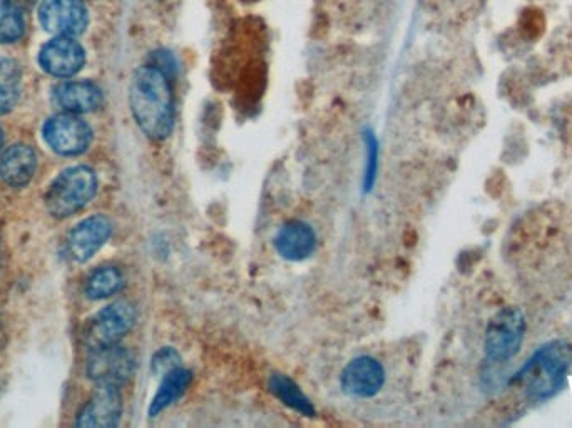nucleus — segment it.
<instances>
[{
	"label": "nucleus",
	"instance_id": "412c9836",
	"mask_svg": "<svg viewBox=\"0 0 572 428\" xmlns=\"http://www.w3.org/2000/svg\"><path fill=\"white\" fill-rule=\"evenodd\" d=\"M367 154L368 163L367 169H365V189H372L373 183H375V173H377L378 158L377 139L373 138L372 134H368L367 136Z\"/></svg>",
	"mask_w": 572,
	"mask_h": 428
},
{
	"label": "nucleus",
	"instance_id": "6ab92c4d",
	"mask_svg": "<svg viewBox=\"0 0 572 428\" xmlns=\"http://www.w3.org/2000/svg\"><path fill=\"white\" fill-rule=\"evenodd\" d=\"M271 392L275 393L276 397L280 398L281 402L292 407L293 410L312 417L315 415V408L312 403L303 395L302 390L290 380V378L283 377L280 373H275L270 378Z\"/></svg>",
	"mask_w": 572,
	"mask_h": 428
},
{
	"label": "nucleus",
	"instance_id": "f3484780",
	"mask_svg": "<svg viewBox=\"0 0 572 428\" xmlns=\"http://www.w3.org/2000/svg\"><path fill=\"white\" fill-rule=\"evenodd\" d=\"M21 66L11 59H0V116L11 113L21 94Z\"/></svg>",
	"mask_w": 572,
	"mask_h": 428
},
{
	"label": "nucleus",
	"instance_id": "4468645a",
	"mask_svg": "<svg viewBox=\"0 0 572 428\" xmlns=\"http://www.w3.org/2000/svg\"><path fill=\"white\" fill-rule=\"evenodd\" d=\"M54 101L66 113H91L103 104V92L92 82H64L54 89Z\"/></svg>",
	"mask_w": 572,
	"mask_h": 428
},
{
	"label": "nucleus",
	"instance_id": "7ed1b4c3",
	"mask_svg": "<svg viewBox=\"0 0 572 428\" xmlns=\"http://www.w3.org/2000/svg\"><path fill=\"white\" fill-rule=\"evenodd\" d=\"M98 193V176L87 166L69 168L57 176L46 194V206L56 218H69L86 208Z\"/></svg>",
	"mask_w": 572,
	"mask_h": 428
},
{
	"label": "nucleus",
	"instance_id": "dca6fc26",
	"mask_svg": "<svg viewBox=\"0 0 572 428\" xmlns=\"http://www.w3.org/2000/svg\"><path fill=\"white\" fill-rule=\"evenodd\" d=\"M191 380H193V375L186 368L174 367L164 373L163 382L159 385L158 392L154 395L151 407H149V417H156L163 412L164 408H168L178 398L183 397Z\"/></svg>",
	"mask_w": 572,
	"mask_h": 428
},
{
	"label": "nucleus",
	"instance_id": "2eb2a0df",
	"mask_svg": "<svg viewBox=\"0 0 572 428\" xmlns=\"http://www.w3.org/2000/svg\"><path fill=\"white\" fill-rule=\"evenodd\" d=\"M36 168V151L27 144L12 146L0 158V178L11 188H24L31 183Z\"/></svg>",
	"mask_w": 572,
	"mask_h": 428
},
{
	"label": "nucleus",
	"instance_id": "0eeeda50",
	"mask_svg": "<svg viewBox=\"0 0 572 428\" xmlns=\"http://www.w3.org/2000/svg\"><path fill=\"white\" fill-rule=\"evenodd\" d=\"M133 372V355L119 345L92 350L87 362V375L92 382L106 387H121L128 382Z\"/></svg>",
	"mask_w": 572,
	"mask_h": 428
},
{
	"label": "nucleus",
	"instance_id": "9d476101",
	"mask_svg": "<svg viewBox=\"0 0 572 428\" xmlns=\"http://www.w3.org/2000/svg\"><path fill=\"white\" fill-rule=\"evenodd\" d=\"M86 54L79 42L69 36H57L39 52L42 69L54 77H71L81 71Z\"/></svg>",
	"mask_w": 572,
	"mask_h": 428
},
{
	"label": "nucleus",
	"instance_id": "aec40b11",
	"mask_svg": "<svg viewBox=\"0 0 572 428\" xmlns=\"http://www.w3.org/2000/svg\"><path fill=\"white\" fill-rule=\"evenodd\" d=\"M24 34V17L12 0H0V44L14 42Z\"/></svg>",
	"mask_w": 572,
	"mask_h": 428
},
{
	"label": "nucleus",
	"instance_id": "20e7f679",
	"mask_svg": "<svg viewBox=\"0 0 572 428\" xmlns=\"http://www.w3.org/2000/svg\"><path fill=\"white\" fill-rule=\"evenodd\" d=\"M526 318L521 308L509 306L492 318L486 332V355L491 362H509L521 350Z\"/></svg>",
	"mask_w": 572,
	"mask_h": 428
},
{
	"label": "nucleus",
	"instance_id": "a211bd4d",
	"mask_svg": "<svg viewBox=\"0 0 572 428\" xmlns=\"http://www.w3.org/2000/svg\"><path fill=\"white\" fill-rule=\"evenodd\" d=\"M123 273L114 266H101L86 281V295L91 300H104L123 290Z\"/></svg>",
	"mask_w": 572,
	"mask_h": 428
},
{
	"label": "nucleus",
	"instance_id": "6e6552de",
	"mask_svg": "<svg viewBox=\"0 0 572 428\" xmlns=\"http://www.w3.org/2000/svg\"><path fill=\"white\" fill-rule=\"evenodd\" d=\"M113 235V223L103 214H96L81 221L69 233L66 241L67 255L76 263H86L96 255Z\"/></svg>",
	"mask_w": 572,
	"mask_h": 428
},
{
	"label": "nucleus",
	"instance_id": "f8f14e48",
	"mask_svg": "<svg viewBox=\"0 0 572 428\" xmlns=\"http://www.w3.org/2000/svg\"><path fill=\"white\" fill-rule=\"evenodd\" d=\"M123 412L119 388L98 385V392L92 395L86 407L77 417L79 427H116Z\"/></svg>",
	"mask_w": 572,
	"mask_h": 428
},
{
	"label": "nucleus",
	"instance_id": "5701e85b",
	"mask_svg": "<svg viewBox=\"0 0 572 428\" xmlns=\"http://www.w3.org/2000/svg\"><path fill=\"white\" fill-rule=\"evenodd\" d=\"M0 148H2V131H0Z\"/></svg>",
	"mask_w": 572,
	"mask_h": 428
},
{
	"label": "nucleus",
	"instance_id": "f257e3e1",
	"mask_svg": "<svg viewBox=\"0 0 572 428\" xmlns=\"http://www.w3.org/2000/svg\"><path fill=\"white\" fill-rule=\"evenodd\" d=\"M134 119L151 139L168 138L174 126V96L168 76L158 66L139 67L129 87Z\"/></svg>",
	"mask_w": 572,
	"mask_h": 428
},
{
	"label": "nucleus",
	"instance_id": "f03ea898",
	"mask_svg": "<svg viewBox=\"0 0 572 428\" xmlns=\"http://www.w3.org/2000/svg\"><path fill=\"white\" fill-rule=\"evenodd\" d=\"M572 367V347L564 340L546 343L512 378L531 402H546L566 385Z\"/></svg>",
	"mask_w": 572,
	"mask_h": 428
},
{
	"label": "nucleus",
	"instance_id": "423d86ee",
	"mask_svg": "<svg viewBox=\"0 0 572 428\" xmlns=\"http://www.w3.org/2000/svg\"><path fill=\"white\" fill-rule=\"evenodd\" d=\"M44 139L57 154L77 156L89 148L92 131L77 114L64 113L47 121Z\"/></svg>",
	"mask_w": 572,
	"mask_h": 428
},
{
	"label": "nucleus",
	"instance_id": "9b49d317",
	"mask_svg": "<svg viewBox=\"0 0 572 428\" xmlns=\"http://www.w3.org/2000/svg\"><path fill=\"white\" fill-rule=\"evenodd\" d=\"M385 383V370L372 357H358L342 373L343 392L350 397H375Z\"/></svg>",
	"mask_w": 572,
	"mask_h": 428
},
{
	"label": "nucleus",
	"instance_id": "1a4fd4ad",
	"mask_svg": "<svg viewBox=\"0 0 572 428\" xmlns=\"http://www.w3.org/2000/svg\"><path fill=\"white\" fill-rule=\"evenodd\" d=\"M39 21L47 32L74 37L87 26V9L81 0H42Z\"/></svg>",
	"mask_w": 572,
	"mask_h": 428
},
{
	"label": "nucleus",
	"instance_id": "ddd939ff",
	"mask_svg": "<svg viewBox=\"0 0 572 428\" xmlns=\"http://www.w3.org/2000/svg\"><path fill=\"white\" fill-rule=\"evenodd\" d=\"M317 246L315 231L303 221H288L275 236V248L285 260L303 261Z\"/></svg>",
	"mask_w": 572,
	"mask_h": 428
},
{
	"label": "nucleus",
	"instance_id": "39448f33",
	"mask_svg": "<svg viewBox=\"0 0 572 428\" xmlns=\"http://www.w3.org/2000/svg\"><path fill=\"white\" fill-rule=\"evenodd\" d=\"M136 321V311L128 301H116L106 306L87 325L86 345L91 350L113 347L126 337Z\"/></svg>",
	"mask_w": 572,
	"mask_h": 428
},
{
	"label": "nucleus",
	"instance_id": "4be33fe9",
	"mask_svg": "<svg viewBox=\"0 0 572 428\" xmlns=\"http://www.w3.org/2000/svg\"><path fill=\"white\" fill-rule=\"evenodd\" d=\"M17 2H19V4H22V6H31V4H34V2H36V0H17Z\"/></svg>",
	"mask_w": 572,
	"mask_h": 428
}]
</instances>
